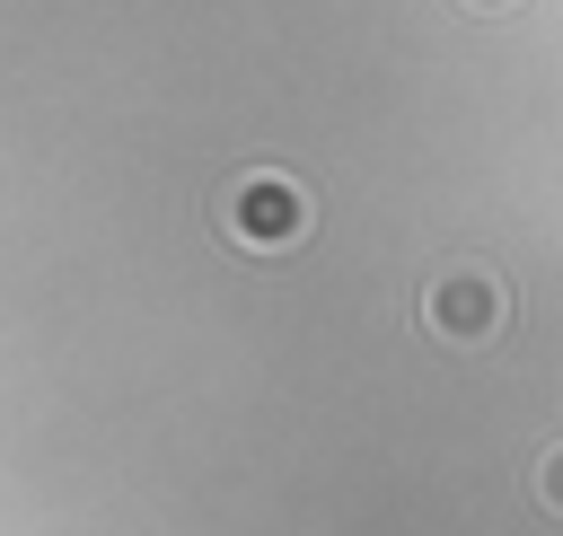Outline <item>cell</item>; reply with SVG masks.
<instances>
[{
    "label": "cell",
    "mask_w": 563,
    "mask_h": 536,
    "mask_svg": "<svg viewBox=\"0 0 563 536\" xmlns=\"http://www.w3.org/2000/svg\"><path fill=\"white\" fill-rule=\"evenodd\" d=\"M299 193L282 185V176H246L238 185V237H255V246H282V237H299Z\"/></svg>",
    "instance_id": "cell-1"
},
{
    "label": "cell",
    "mask_w": 563,
    "mask_h": 536,
    "mask_svg": "<svg viewBox=\"0 0 563 536\" xmlns=\"http://www.w3.org/2000/svg\"><path fill=\"white\" fill-rule=\"evenodd\" d=\"M431 325H440V334H493V325H501V290H484V281H449V290L431 299Z\"/></svg>",
    "instance_id": "cell-2"
},
{
    "label": "cell",
    "mask_w": 563,
    "mask_h": 536,
    "mask_svg": "<svg viewBox=\"0 0 563 536\" xmlns=\"http://www.w3.org/2000/svg\"><path fill=\"white\" fill-rule=\"evenodd\" d=\"M537 492H545V510H563V448L537 466Z\"/></svg>",
    "instance_id": "cell-3"
}]
</instances>
